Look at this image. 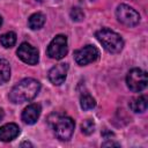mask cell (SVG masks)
<instances>
[{
	"label": "cell",
	"mask_w": 148,
	"mask_h": 148,
	"mask_svg": "<svg viewBox=\"0 0 148 148\" xmlns=\"http://www.w3.org/2000/svg\"><path fill=\"white\" fill-rule=\"evenodd\" d=\"M39 90L40 83L32 77H27L21 80L12 88L9 92V99L15 104L29 102L38 95Z\"/></svg>",
	"instance_id": "obj_1"
},
{
	"label": "cell",
	"mask_w": 148,
	"mask_h": 148,
	"mask_svg": "<svg viewBox=\"0 0 148 148\" xmlns=\"http://www.w3.org/2000/svg\"><path fill=\"white\" fill-rule=\"evenodd\" d=\"M49 124L51 125L54 135L61 141H68L74 133L75 123L68 116L52 113L49 117Z\"/></svg>",
	"instance_id": "obj_2"
},
{
	"label": "cell",
	"mask_w": 148,
	"mask_h": 148,
	"mask_svg": "<svg viewBox=\"0 0 148 148\" xmlns=\"http://www.w3.org/2000/svg\"><path fill=\"white\" fill-rule=\"evenodd\" d=\"M102 46L110 53H119L124 47V40L119 34L109 28H103L95 34Z\"/></svg>",
	"instance_id": "obj_3"
},
{
	"label": "cell",
	"mask_w": 148,
	"mask_h": 148,
	"mask_svg": "<svg viewBox=\"0 0 148 148\" xmlns=\"http://www.w3.org/2000/svg\"><path fill=\"white\" fill-rule=\"evenodd\" d=\"M116 16L118 21L126 27H135L140 22V14L131 6L121 3L116 9Z\"/></svg>",
	"instance_id": "obj_4"
},
{
	"label": "cell",
	"mask_w": 148,
	"mask_h": 148,
	"mask_svg": "<svg viewBox=\"0 0 148 148\" xmlns=\"http://www.w3.org/2000/svg\"><path fill=\"white\" fill-rule=\"evenodd\" d=\"M68 52V43L67 37L65 35H57L49 44L46 53L51 59L60 60Z\"/></svg>",
	"instance_id": "obj_5"
},
{
	"label": "cell",
	"mask_w": 148,
	"mask_h": 148,
	"mask_svg": "<svg viewBox=\"0 0 148 148\" xmlns=\"http://www.w3.org/2000/svg\"><path fill=\"white\" fill-rule=\"evenodd\" d=\"M126 83L130 90L134 92L142 91L148 83L147 73L140 68H133L126 75Z\"/></svg>",
	"instance_id": "obj_6"
},
{
	"label": "cell",
	"mask_w": 148,
	"mask_h": 148,
	"mask_svg": "<svg viewBox=\"0 0 148 148\" xmlns=\"http://www.w3.org/2000/svg\"><path fill=\"white\" fill-rule=\"evenodd\" d=\"M99 58V50L94 45H86L74 52V60L80 66H86Z\"/></svg>",
	"instance_id": "obj_7"
},
{
	"label": "cell",
	"mask_w": 148,
	"mask_h": 148,
	"mask_svg": "<svg viewBox=\"0 0 148 148\" xmlns=\"http://www.w3.org/2000/svg\"><path fill=\"white\" fill-rule=\"evenodd\" d=\"M16 54L23 62H25L28 65H36L39 60L38 50L36 47H34L31 44L25 43V42L18 46Z\"/></svg>",
	"instance_id": "obj_8"
},
{
	"label": "cell",
	"mask_w": 148,
	"mask_h": 148,
	"mask_svg": "<svg viewBox=\"0 0 148 148\" xmlns=\"http://www.w3.org/2000/svg\"><path fill=\"white\" fill-rule=\"evenodd\" d=\"M67 72H68V65L65 62H60L50 69L49 80L54 86H60L61 83L65 82V80L67 77Z\"/></svg>",
	"instance_id": "obj_9"
},
{
	"label": "cell",
	"mask_w": 148,
	"mask_h": 148,
	"mask_svg": "<svg viewBox=\"0 0 148 148\" xmlns=\"http://www.w3.org/2000/svg\"><path fill=\"white\" fill-rule=\"evenodd\" d=\"M40 112H42V106L39 104H37V103L29 104L22 111V120H23V123L28 124V125L35 124L39 118Z\"/></svg>",
	"instance_id": "obj_10"
},
{
	"label": "cell",
	"mask_w": 148,
	"mask_h": 148,
	"mask_svg": "<svg viewBox=\"0 0 148 148\" xmlns=\"http://www.w3.org/2000/svg\"><path fill=\"white\" fill-rule=\"evenodd\" d=\"M18 134H20V127L14 123H8L0 127V141L3 142L13 141Z\"/></svg>",
	"instance_id": "obj_11"
},
{
	"label": "cell",
	"mask_w": 148,
	"mask_h": 148,
	"mask_svg": "<svg viewBox=\"0 0 148 148\" xmlns=\"http://www.w3.org/2000/svg\"><path fill=\"white\" fill-rule=\"evenodd\" d=\"M148 106V98L146 95H140L138 97H134L130 102V108L135 113H141L147 110Z\"/></svg>",
	"instance_id": "obj_12"
},
{
	"label": "cell",
	"mask_w": 148,
	"mask_h": 148,
	"mask_svg": "<svg viewBox=\"0 0 148 148\" xmlns=\"http://www.w3.org/2000/svg\"><path fill=\"white\" fill-rule=\"evenodd\" d=\"M45 23V15L42 13H34L28 18V25L31 30H38L40 29Z\"/></svg>",
	"instance_id": "obj_13"
},
{
	"label": "cell",
	"mask_w": 148,
	"mask_h": 148,
	"mask_svg": "<svg viewBox=\"0 0 148 148\" xmlns=\"http://www.w3.org/2000/svg\"><path fill=\"white\" fill-rule=\"evenodd\" d=\"M10 79V66L9 62L0 58V84L8 82Z\"/></svg>",
	"instance_id": "obj_14"
},
{
	"label": "cell",
	"mask_w": 148,
	"mask_h": 148,
	"mask_svg": "<svg viewBox=\"0 0 148 148\" xmlns=\"http://www.w3.org/2000/svg\"><path fill=\"white\" fill-rule=\"evenodd\" d=\"M0 43L3 47L6 49H10L15 45L16 43V34L13 31H8L3 35L0 36Z\"/></svg>",
	"instance_id": "obj_15"
},
{
	"label": "cell",
	"mask_w": 148,
	"mask_h": 148,
	"mask_svg": "<svg viewBox=\"0 0 148 148\" xmlns=\"http://www.w3.org/2000/svg\"><path fill=\"white\" fill-rule=\"evenodd\" d=\"M80 105H81L82 110H91L96 106V101L91 95L83 94L80 98Z\"/></svg>",
	"instance_id": "obj_16"
},
{
	"label": "cell",
	"mask_w": 148,
	"mask_h": 148,
	"mask_svg": "<svg viewBox=\"0 0 148 148\" xmlns=\"http://www.w3.org/2000/svg\"><path fill=\"white\" fill-rule=\"evenodd\" d=\"M81 131L86 135L92 134L94 131H95V123H94V120H91V119L83 120V123L81 124Z\"/></svg>",
	"instance_id": "obj_17"
},
{
	"label": "cell",
	"mask_w": 148,
	"mask_h": 148,
	"mask_svg": "<svg viewBox=\"0 0 148 148\" xmlns=\"http://www.w3.org/2000/svg\"><path fill=\"white\" fill-rule=\"evenodd\" d=\"M69 15H71V18L74 22H81L84 18V13L79 7H73L72 10H71V13H69Z\"/></svg>",
	"instance_id": "obj_18"
},
{
	"label": "cell",
	"mask_w": 148,
	"mask_h": 148,
	"mask_svg": "<svg viewBox=\"0 0 148 148\" xmlns=\"http://www.w3.org/2000/svg\"><path fill=\"white\" fill-rule=\"evenodd\" d=\"M102 135H103V136H104L106 140H109V139H110V138L113 135V133H112V132H110V131H108V130H104V131L102 132Z\"/></svg>",
	"instance_id": "obj_19"
},
{
	"label": "cell",
	"mask_w": 148,
	"mask_h": 148,
	"mask_svg": "<svg viewBox=\"0 0 148 148\" xmlns=\"http://www.w3.org/2000/svg\"><path fill=\"white\" fill-rule=\"evenodd\" d=\"M102 146H103V147H106V146H119V143H117V142H111V141H108V142H104Z\"/></svg>",
	"instance_id": "obj_20"
},
{
	"label": "cell",
	"mask_w": 148,
	"mask_h": 148,
	"mask_svg": "<svg viewBox=\"0 0 148 148\" xmlns=\"http://www.w3.org/2000/svg\"><path fill=\"white\" fill-rule=\"evenodd\" d=\"M3 117H5V112H3V110L0 108V121L3 119Z\"/></svg>",
	"instance_id": "obj_21"
},
{
	"label": "cell",
	"mask_w": 148,
	"mask_h": 148,
	"mask_svg": "<svg viewBox=\"0 0 148 148\" xmlns=\"http://www.w3.org/2000/svg\"><path fill=\"white\" fill-rule=\"evenodd\" d=\"M21 146H31V143H29V142H23Z\"/></svg>",
	"instance_id": "obj_22"
},
{
	"label": "cell",
	"mask_w": 148,
	"mask_h": 148,
	"mask_svg": "<svg viewBox=\"0 0 148 148\" xmlns=\"http://www.w3.org/2000/svg\"><path fill=\"white\" fill-rule=\"evenodd\" d=\"M1 24H2V17L0 16V27H1Z\"/></svg>",
	"instance_id": "obj_23"
}]
</instances>
